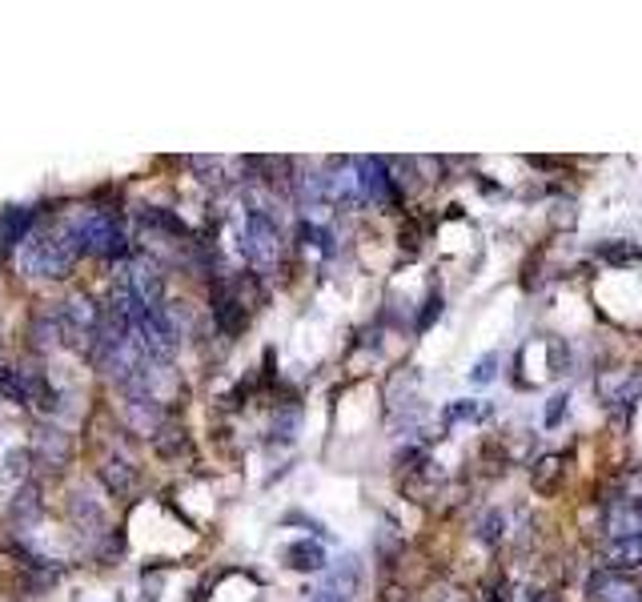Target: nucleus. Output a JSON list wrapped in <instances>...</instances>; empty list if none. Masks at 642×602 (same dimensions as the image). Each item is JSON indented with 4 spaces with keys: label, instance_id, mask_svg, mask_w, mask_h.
Masks as SVG:
<instances>
[{
    "label": "nucleus",
    "instance_id": "nucleus-1",
    "mask_svg": "<svg viewBox=\"0 0 642 602\" xmlns=\"http://www.w3.org/2000/svg\"><path fill=\"white\" fill-rule=\"evenodd\" d=\"M590 590H594V602H630L634 598V586L622 578V574H598L594 582H590Z\"/></svg>",
    "mask_w": 642,
    "mask_h": 602
},
{
    "label": "nucleus",
    "instance_id": "nucleus-2",
    "mask_svg": "<svg viewBox=\"0 0 642 602\" xmlns=\"http://www.w3.org/2000/svg\"><path fill=\"white\" fill-rule=\"evenodd\" d=\"M494 366H498V354H486V358H482V362L474 366V374H470V382H474V386H486V382L494 378Z\"/></svg>",
    "mask_w": 642,
    "mask_h": 602
},
{
    "label": "nucleus",
    "instance_id": "nucleus-3",
    "mask_svg": "<svg viewBox=\"0 0 642 602\" xmlns=\"http://www.w3.org/2000/svg\"><path fill=\"white\" fill-rule=\"evenodd\" d=\"M554 474H558V458H546V462H542V478H538V486H542V490H550V478H554Z\"/></svg>",
    "mask_w": 642,
    "mask_h": 602
}]
</instances>
